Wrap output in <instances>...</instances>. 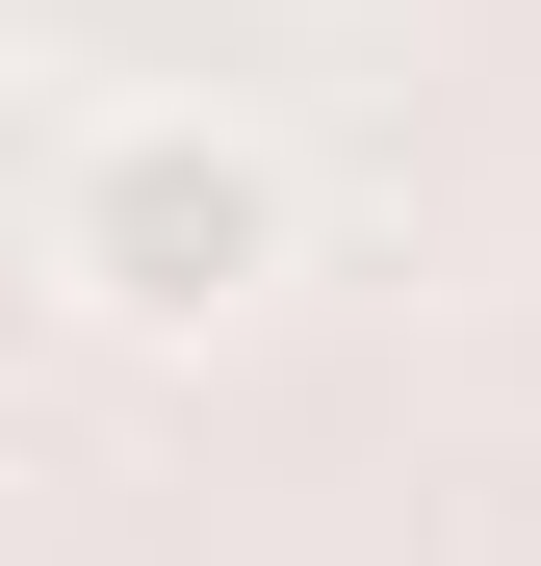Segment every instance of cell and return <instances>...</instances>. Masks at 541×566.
Segmentation results:
<instances>
[{"label":"cell","instance_id":"cell-1","mask_svg":"<svg viewBox=\"0 0 541 566\" xmlns=\"http://www.w3.org/2000/svg\"><path fill=\"white\" fill-rule=\"evenodd\" d=\"M284 258H310V180H284L258 104H207V77H104V104H52V155H27V283H52L77 335L207 360Z\"/></svg>","mask_w":541,"mask_h":566}]
</instances>
